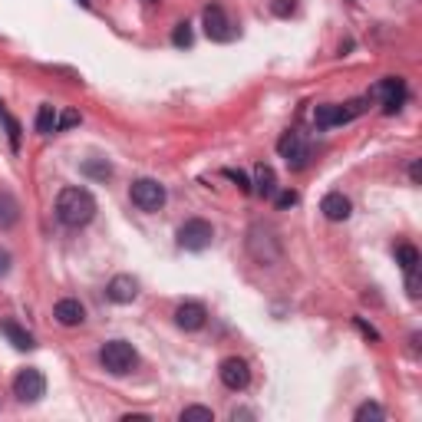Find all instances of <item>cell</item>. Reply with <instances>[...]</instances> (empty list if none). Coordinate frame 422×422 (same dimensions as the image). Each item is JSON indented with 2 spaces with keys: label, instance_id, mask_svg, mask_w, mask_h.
<instances>
[{
  "label": "cell",
  "instance_id": "cell-1",
  "mask_svg": "<svg viewBox=\"0 0 422 422\" xmlns=\"http://www.w3.org/2000/svg\"><path fill=\"white\" fill-rule=\"evenodd\" d=\"M96 214V198L89 195L86 188H63L60 198H56V218L66 228H83L93 221Z\"/></svg>",
  "mask_w": 422,
  "mask_h": 422
},
{
  "label": "cell",
  "instance_id": "cell-2",
  "mask_svg": "<svg viewBox=\"0 0 422 422\" xmlns=\"http://www.w3.org/2000/svg\"><path fill=\"white\" fill-rule=\"evenodd\" d=\"M100 363H102V370H109L112 376H125V373L136 370L139 357L125 340H109V343L100 350Z\"/></svg>",
  "mask_w": 422,
  "mask_h": 422
},
{
  "label": "cell",
  "instance_id": "cell-3",
  "mask_svg": "<svg viewBox=\"0 0 422 422\" xmlns=\"http://www.w3.org/2000/svg\"><path fill=\"white\" fill-rule=\"evenodd\" d=\"M363 109H366V100L347 102V106H334V102H327V106H317V109H313V125H317V129H334V125L350 123V119H353V116H360Z\"/></svg>",
  "mask_w": 422,
  "mask_h": 422
},
{
  "label": "cell",
  "instance_id": "cell-4",
  "mask_svg": "<svg viewBox=\"0 0 422 422\" xmlns=\"http://www.w3.org/2000/svg\"><path fill=\"white\" fill-rule=\"evenodd\" d=\"M211 241H214V228H211V221H205V218H188V221L178 228V248L205 251V248H211Z\"/></svg>",
  "mask_w": 422,
  "mask_h": 422
},
{
  "label": "cell",
  "instance_id": "cell-5",
  "mask_svg": "<svg viewBox=\"0 0 422 422\" xmlns=\"http://www.w3.org/2000/svg\"><path fill=\"white\" fill-rule=\"evenodd\" d=\"M129 198L132 205L142 211H159L165 205V185L155 182V178H136L132 185H129Z\"/></svg>",
  "mask_w": 422,
  "mask_h": 422
},
{
  "label": "cell",
  "instance_id": "cell-6",
  "mask_svg": "<svg viewBox=\"0 0 422 422\" xmlns=\"http://www.w3.org/2000/svg\"><path fill=\"white\" fill-rule=\"evenodd\" d=\"M43 393H47V380H43L40 370L26 366V370H20L13 376V396L20 399V403H37Z\"/></svg>",
  "mask_w": 422,
  "mask_h": 422
},
{
  "label": "cell",
  "instance_id": "cell-7",
  "mask_svg": "<svg viewBox=\"0 0 422 422\" xmlns=\"http://www.w3.org/2000/svg\"><path fill=\"white\" fill-rule=\"evenodd\" d=\"M201 24H205V33H208V40H214V43H228V40H235V24L228 20V13L218 7V3H211V7H205V13H201Z\"/></svg>",
  "mask_w": 422,
  "mask_h": 422
},
{
  "label": "cell",
  "instance_id": "cell-8",
  "mask_svg": "<svg viewBox=\"0 0 422 422\" xmlns=\"http://www.w3.org/2000/svg\"><path fill=\"white\" fill-rule=\"evenodd\" d=\"M218 376H221V383L228 386V389L241 393V389H248V383H251V366H248V360H241V357H228V360H221V366H218Z\"/></svg>",
  "mask_w": 422,
  "mask_h": 422
},
{
  "label": "cell",
  "instance_id": "cell-9",
  "mask_svg": "<svg viewBox=\"0 0 422 422\" xmlns=\"http://www.w3.org/2000/svg\"><path fill=\"white\" fill-rule=\"evenodd\" d=\"M277 152H281V159H284L290 169H304L307 159H311V149H307V142L300 139V132H284L281 142H277Z\"/></svg>",
  "mask_w": 422,
  "mask_h": 422
},
{
  "label": "cell",
  "instance_id": "cell-10",
  "mask_svg": "<svg viewBox=\"0 0 422 422\" xmlns=\"http://www.w3.org/2000/svg\"><path fill=\"white\" fill-rule=\"evenodd\" d=\"M373 96H380V100H383V112L393 116V112L406 102V83H403L399 76H386L383 83L373 86Z\"/></svg>",
  "mask_w": 422,
  "mask_h": 422
},
{
  "label": "cell",
  "instance_id": "cell-11",
  "mask_svg": "<svg viewBox=\"0 0 422 422\" xmlns=\"http://www.w3.org/2000/svg\"><path fill=\"white\" fill-rule=\"evenodd\" d=\"M106 297L112 304H132L139 297V281L132 274H116L109 284H106Z\"/></svg>",
  "mask_w": 422,
  "mask_h": 422
},
{
  "label": "cell",
  "instance_id": "cell-12",
  "mask_svg": "<svg viewBox=\"0 0 422 422\" xmlns=\"http://www.w3.org/2000/svg\"><path fill=\"white\" fill-rule=\"evenodd\" d=\"M205 320H208V311L201 307L198 300H185V304L175 307V323H178L182 330H201Z\"/></svg>",
  "mask_w": 422,
  "mask_h": 422
},
{
  "label": "cell",
  "instance_id": "cell-13",
  "mask_svg": "<svg viewBox=\"0 0 422 422\" xmlns=\"http://www.w3.org/2000/svg\"><path fill=\"white\" fill-rule=\"evenodd\" d=\"M53 317H56L60 327H79V323L86 320V307H83L76 297H63V300H56Z\"/></svg>",
  "mask_w": 422,
  "mask_h": 422
},
{
  "label": "cell",
  "instance_id": "cell-14",
  "mask_svg": "<svg viewBox=\"0 0 422 422\" xmlns=\"http://www.w3.org/2000/svg\"><path fill=\"white\" fill-rule=\"evenodd\" d=\"M320 211H323V218H330V221H347L350 211H353V205H350L347 195H340V192H330V195H323Z\"/></svg>",
  "mask_w": 422,
  "mask_h": 422
},
{
  "label": "cell",
  "instance_id": "cell-15",
  "mask_svg": "<svg viewBox=\"0 0 422 422\" xmlns=\"http://www.w3.org/2000/svg\"><path fill=\"white\" fill-rule=\"evenodd\" d=\"M251 192H254V195H261V198H274V192H277V175H274L271 165H258V169H254Z\"/></svg>",
  "mask_w": 422,
  "mask_h": 422
},
{
  "label": "cell",
  "instance_id": "cell-16",
  "mask_svg": "<svg viewBox=\"0 0 422 422\" xmlns=\"http://www.w3.org/2000/svg\"><path fill=\"white\" fill-rule=\"evenodd\" d=\"M0 334L7 336L17 350H33V347H37V343H33V336L26 334L20 323H13V320H0Z\"/></svg>",
  "mask_w": 422,
  "mask_h": 422
},
{
  "label": "cell",
  "instance_id": "cell-17",
  "mask_svg": "<svg viewBox=\"0 0 422 422\" xmlns=\"http://www.w3.org/2000/svg\"><path fill=\"white\" fill-rule=\"evenodd\" d=\"M56 106H50V102H43L40 106V112H37V132L40 136H53L56 132Z\"/></svg>",
  "mask_w": 422,
  "mask_h": 422
},
{
  "label": "cell",
  "instance_id": "cell-18",
  "mask_svg": "<svg viewBox=\"0 0 422 422\" xmlns=\"http://www.w3.org/2000/svg\"><path fill=\"white\" fill-rule=\"evenodd\" d=\"M396 264L403 271H419V248L416 244H396Z\"/></svg>",
  "mask_w": 422,
  "mask_h": 422
},
{
  "label": "cell",
  "instance_id": "cell-19",
  "mask_svg": "<svg viewBox=\"0 0 422 422\" xmlns=\"http://www.w3.org/2000/svg\"><path fill=\"white\" fill-rule=\"evenodd\" d=\"M172 43L178 47V50H188V47L195 43V33H192V24H188V20L175 24V30H172Z\"/></svg>",
  "mask_w": 422,
  "mask_h": 422
},
{
  "label": "cell",
  "instance_id": "cell-20",
  "mask_svg": "<svg viewBox=\"0 0 422 422\" xmlns=\"http://www.w3.org/2000/svg\"><path fill=\"white\" fill-rule=\"evenodd\" d=\"M0 123L7 125V136H10V146H13V149H20V123H17V119H13L10 112L3 109V102H0Z\"/></svg>",
  "mask_w": 422,
  "mask_h": 422
},
{
  "label": "cell",
  "instance_id": "cell-21",
  "mask_svg": "<svg viewBox=\"0 0 422 422\" xmlns=\"http://www.w3.org/2000/svg\"><path fill=\"white\" fill-rule=\"evenodd\" d=\"M83 172H86L89 178L106 182V178H112V165H109V162H86V165H83Z\"/></svg>",
  "mask_w": 422,
  "mask_h": 422
},
{
  "label": "cell",
  "instance_id": "cell-22",
  "mask_svg": "<svg viewBox=\"0 0 422 422\" xmlns=\"http://www.w3.org/2000/svg\"><path fill=\"white\" fill-rule=\"evenodd\" d=\"M188 419H205V422H214V412L205 409V406H188V409H182V422Z\"/></svg>",
  "mask_w": 422,
  "mask_h": 422
},
{
  "label": "cell",
  "instance_id": "cell-23",
  "mask_svg": "<svg viewBox=\"0 0 422 422\" xmlns=\"http://www.w3.org/2000/svg\"><path fill=\"white\" fill-rule=\"evenodd\" d=\"M366 419H383V406H376V403H363L360 409H357V422H366Z\"/></svg>",
  "mask_w": 422,
  "mask_h": 422
},
{
  "label": "cell",
  "instance_id": "cell-24",
  "mask_svg": "<svg viewBox=\"0 0 422 422\" xmlns=\"http://www.w3.org/2000/svg\"><path fill=\"white\" fill-rule=\"evenodd\" d=\"M274 205H277L281 211L294 208V205H297V192H290V188H284V192H274Z\"/></svg>",
  "mask_w": 422,
  "mask_h": 422
},
{
  "label": "cell",
  "instance_id": "cell-25",
  "mask_svg": "<svg viewBox=\"0 0 422 422\" xmlns=\"http://www.w3.org/2000/svg\"><path fill=\"white\" fill-rule=\"evenodd\" d=\"M224 178H231V182H235L241 192H251V178L241 172V169H224Z\"/></svg>",
  "mask_w": 422,
  "mask_h": 422
},
{
  "label": "cell",
  "instance_id": "cell-26",
  "mask_svg": "<svg viewBox=\"0 0 422 422\" xmlns=\"http://www.w3.org/2000/svg\"><path fill=\"white\" fill-rule=\"evenodd\" d=\"M294 7H297L294 0H271V13H274V17H290Z\"/></svg>",
  "mask_w": 422,
  "mask_h": 422
},
{
  "label": "cell",
  "instance_id": "cell-27",
  "mask_svg": "<svg viewBox=\"0 0 422 422\" xmlns=\"http://www.w3.org/2000/svg\"><path fill=\"white\" fill-rule=\"evenodd\" d=\"M406 290H409V297H412V300H416V297H419V294H422L419 274H416V271H409V274H406Z\"/></svg>",
  "mask_w": 422,
  "mask_h": 422
},
{
  "label": "cell",
  "instance_id": "cell-28",
  "mask_svg": "<svg viewBox=\"0 0 422 422\" xmlns=\"http://www.w3.org/2000/svg\"><path fill=\"white\" fill-rule=\"evenodd\" d=\"M76 123H79V112H73V109L63 112L60 119H56V132H63V129H70V125H76Z\"/></svg>",
  "mask_w": 422,
  "mask_h": 422
},
{
  "label": "cell",
  "instance_id": "cell-29",
  "mask_svg": "<svg viewBox=\"0 0 422 422\" xmlns=\"http://www.w3.org/2000/svg\"><path fill=\"white\" fill-rule=\"evenodd\" d=\"M10 264H13L10 251H7V248H0V277H7V274H10Z\"/></svg>",
  "mask_w": 422,
  "mask_h": 422
},
{
  "label": "cell",
  "instance_id": "cell-30",
  "mask_svg": "<svg viewBox=\"0 0 422 422\" xmlns=\"http://www.w3.org/2000/svg\"><path fill=\"white\" fill-rule=\"evenodd\" d=\"M357 327H360V334H363V336H370V340H380V334H376V330H373V327H370L366 320H363V317H357Z\"/></svg>",
  "mask_w": 422,
  "mask_h": 422
},
{
  "label": "cell",
  "instance_id": "cell-31",
  "mask_svg": "<svg viewBox=\"0 0 422 422\" xmlns=\"http://www.w3.org/2000/svg\"><path fill=\"white\" fill-rule=\"evenodd\" d=\"M409 178H412V185H419V178H422V165H419V162H412V165H409Z\"/></svg>",
  "mask_w": 422,
  "mask_h": 422
},
{
  "label": "cell",
  "instance_id": "cell-32",
  "mask_svg": "<svg viewBox=\"0 0 422 422\" xmlns=\"http://www.w3.org/2000/svg\"><path fill=\"white\" fill-rule=\"evenodd\" d=\"M146 3H149V7H155V3H159V0H146Z\"/></svg>",
  "mask_w": 422,
  "mask_h": 422
},
{
  "label": "cell",
  "instance_id": "cell-33",
  "mask_svg": "<svg viewBox=\"0 0 422 422\" xmlns=\"http://www.w3.org/2000/svg\"><path fill=\"white\" fill-rule=\"evenodd\" d=\"M79 3H83V7H89V0H79Z\"/></svg>",
  "mask_w": 422,
  "mask_h": 422
}]
</instances>
